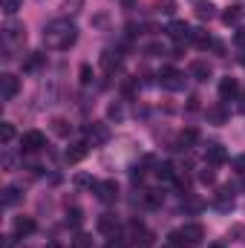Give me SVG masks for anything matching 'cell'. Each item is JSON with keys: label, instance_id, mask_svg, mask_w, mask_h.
<instances>
[{"label": "cell", "instance_id": "19", "mask_svg": "<svg viewBox=\"0 0 245 248\" xmlns=\"http://www.w3.org/2000/svg\"><path fill=\"white\" fill-rule=\"evenodd\" d=\"M196 15H199L202 20H211V17H214V3H211V0H196Z\"/></svg>", "mask_w": 245, "mask_h": 248}, {"label": "cell", "instance_id": "6", "mask_svg": "<svg viewBox=\"0 0 245 248\" xmlns=\"http://www.w3.org/2000/svg\"><path fill=\"white\" fill-rule=\"evenodd\" d=\"M17 93H20V78L17 75H3L0 78V95H3V101H12Z\"/></svg>", "mask_w": 245, "mask_h": 248}, {"label": "cell", "instance_id": "30", "mask_svg": "<svg viewBox=\"0 0 245 248\" xmlns=\"http://www.w3.org/2000/svg\"><path fill=\"white\" fill-rule=\"evenodd\" d=\"M208 116H211V119H214L216 124H222V122H225V113H222V110H208Z\"/></svg>", "mask_w": 245, "mask_h": 248}, {"label": "cell", "instance_id": "16", "mask_svg": "<svg viewBox=\"0 0 245 248\" xmlns=\"http://www.w3.org/2000/svg\"><path fill=\"white\" fill-rule=\"evenodd\" d=\"M156 176L162 179V182H176V168L170 165V162H162V165H156Z\"/></svg>", "mask_w": 245, "mask_h": 248}, {"label": "cell", "instance_id": "11", "mask_svg": "<svg viewBox=\"0 0 245 248\" xmlns=\"http://www.w3.org/2000/svg\"><path fill=\"white\" fill-rule=\"evenodd\" d=\"M12 228H15V234H17V237H29V234H35V228H38V225H35V219H32V217H17Z\"/></svg>", "mask_w": 245, "mask_h": 248}, {"label": "cell", "instance_id": "26", "mask_svg": "<svg viewBox=\"0 0 245 248\" xmlns=\"http://www.w3.org/2000/svg\"><path fill=\"white\" fill-rule=\"evenodd\" d=\"M81 219H84V214H81V208H69V225H81Z\"/></svg>", "mask_w": 245, "mask_h": 248}, {"label": "cell", "instance_id": "2", "mask_svg": "<svg viewBox=\"0 0 245 248\" xmlns=\"http://www.w3.org/2000/svg\"><path fill=\"white\" fill-rule=\"evenodd\" d=\"M159 84H162L165 90H170V93H179V90H184V72L173 69V66H165V69L159 72Z\"/></svg>", "mask_w": 245, "mask_h": 248}, {"label": "cell", "instance_id": "21", "mask_svg": "<svg viewBox=\"0 0 245 248\" xmlns=\"http://www.w3.org/2000/svg\"><path fill=\"white\" fill-rule=\"evenodd\" d=\"M44 61H46L44 52H32V55L26 58V63H23V69H38V66H44Z\"/></svg>", "mask_w": 245, "mask_h": 248}, {"label": "cell", "instance_id": "29", "mask_svg": "<svg viewBox=\"0 0 245 248\" xmlns=\"http://www.w3.org/2000/svg\"><path fill=\"white\" fill-rule=\"evenodd\" d=\"M199 179H202V185H214V179H216V176H214V170H208V168H205V170L199 173Z\"/></svg>", "mask_w": 245, "mask_h": 248}, {"label": "cell", "instance_id": "27", "mask_svg": "<svg viewBox=\"0 0 245 248\" xmlns=\"http://www.w3.org/2000/svg\"><path fill=\"white\" fill-rule=\"evenodd\" d=\"M75 248H92V240H90L87 234H78V237H75Z\"/></svg>", "mask_w": 245, "mask_h": 248}, {"label": "cell", "instance_id": "18", "mask_svg": "<svg viewBox=\"0 0 245 248\" xmlns=\"http://www.w3.org/2000/svg\"><path fill=\"white\" fill-rule=\"evenodd\" d=\"M162 199H165V196H162L159 190H144L141 205H144V208H159V205H162Z\"/></svg>", "mask_w": 245, "mask_h": 248}, {"label": "cell", "instance_id": "17", "mask_svg": "<svg viewBox=\"0 0 245 248\" xmlns=\"http://www.w3.org/2000/svg\"><path fill=\"white\" fill-rule=\"evenodd\" d=\"M101 66H104V72H116V69L122 66V58H119L116 52H104V55H101Z\"/></svg>", "mask_w": 245, "mask_h": 248}, {"label": "cell", "instance_id": "9", "mask_svg": "<svg viewBox=\"0 0 245 248\" xmlns=\"http://www.w3.org/2000/svg\"><path fill=\"white\" fill-rule=\"evenodd\" d=\"M237 95H240V84H237V78H231V75L222 78V81H219V98H222V101H234Z\"/></svg>", "mask_w": 245, "mask_h": 248}, {"label": "cell", "instance_id": "3", "mask_svg": "<svg viewBox=\"0 0 245 248\" xmlns=\"http://www.w3.org/2000/svg\"><path fill=\"white\" fill-rule=\"evenodd\" d=\"M179 234H182V246L184 248H196V246H202V240H205V228L196 225V222L179 228Z\"/></svg>", "mask_w": 245, "mask_h": 248}, {"label": "cell", "instance_id": "20", "mask_svg": "<svg viewBox=\"0 0 245 248\" xmlns=\"http://www.w3.org/2000/svg\"><path fill=\"white\" fill-rule=\"evenodd\" d=\"M52 133L61 136V139H66V136L72 133V124L66 122V119H52Z\"/></svg>", "mask_w": 245, "mask_h": 248}, {"label": "cell", "instance_id": "14", "mask_svg": "<svg viewBox=\"0 0 245 248\" xmlns=\"http://www.w3.org/2000/svg\"><path fill=\"white\" fill-rule=\"evenodd\" d=\"M87 153H90V144H87V141H78V144H72V147L66 150V162L75 165V162H81Z\"/></svg>", "mask_w": 245, "mask_h": 248}, {"label": "cell", "instance_id": "5", "mask_svg": "<svg viewBox=\"0 0 245 248\" xmlns=\"http://www.w3.org/2000/svg\"><path fill=\"white\" fill-rule=\"evenodd\" d=\"M168 35H170V38L182 46V44H187V41H193V35H196V32H193L184 20H173V23L168 26Z\"/></svg>", "mask_w": 245, "mask_h": 248}, {"label": "cell", "instance_id": "8", "mask_svg": "<svg viewBox=\"0 0 245 248\" xmlns=\"http://www.w3.org/2000/svg\"><path fill=\"white\" fill-rule=\"evenodd\" d=\"M92 190L98 193V199H101V202H116V196H119V185H116L113 179L95 182V187H92Z\"/></svg>", "mask_w": 245, "mask_h": 248}, {"label": "cell", "instance_id": "31", "mask_svg": "<svg viewBox=\"0 0 245 248\" xmlns=\"http://www.w3.org/2000/svg\"><path fill=\"white\" fill-rule=\"evenodd\" d=\"M107 20H110L107 15H95V17H92V26H107Z\"/></svg>", "mask_w": 245, "mask_h": 248}, {"label": "cell", "instance_id": "7", "mask_svg": "<svg viewBox=\"0 0 245 248\" xmlns=\"http://www.w3.org/2000/svg\"><path fill=\"white\" fill-rule=\"evenodd\" d=\"M187 75H190L193 81H208V78L214 75V66H211L208 61H202V58H199V61H190V66H187Z\"/></svg>", "mask_w": 245, "mask_h": 248}, {"label": "cell", "instance_id": "12", "mask_svg": "<svg viewBox=\"0 0 245 248\" xmlns=\"http://www.w3.org/2000/svg\"><path fill=\"white\" fill-rule=\"evenodd\" d=\"M196 139H199V133H196L193 127H187V130H182V133L176 136V150H190V147L196 144Z\"/></svg>", "mask_w": 245, "mask_h": 248}, {"label": "cell", "instance_id": "34", "mask_svg": "<svg viewBox=\"0 0 245 248\" xmlns=\"http://www.w3.org/2000/svg\"><path fill=\"white\" fill-rule=\"evenodd\" d=\"M162 248H179V246H173V243H165V246H162Z\"/></svg>", "mask_w": 245, "mask_h": 248}, {"label": "cell", "instance_id": "24", "mask_svg": "<svg viewBox=\"0 0 245 248\" xmlns=\"http://www.w3.org/2000/svg\"><path fill=\"white\" fill-rule=\"evenodd\" d=\"M12 139H15V127H12L9 122H3V127H0V141H3V144H9Z\"/></svg>", "mask_w": 245, "mask_h": 248}, {"label": "cell", "instance_id": "33", "mask_svg": "<svg viewBox=\"0 0 245 248\" xmlns=\"http://www.w3.org/2000/svg\"><path fill=\"white\" fill-rule=\"evenodd\" d=\"M234 165H237V168H240V173H245V156H240V159H237V162H234Z\"/></svg>", "mask_w": 245, "mask_h": 248}, {"label": "cell", "instance_id": "13", "mask_svg": "<svg viewBox=\"0 0 245 248\" xmlns=\"http://www.w3.org/2000/svg\"><path fill=\"white\" fill-rule=\"evenodd\" d=\"M87 139H90L92 144H104V141L110 139V133H107L104 124H90V127H87Z\"/></svg>", "mask_w": 245, "mask_h": 248}, {"label": "cell", "instance_id": "10", "mask_svg": "<svg viewBox=\"0 0 245 248\" xmlns=\"http://www.w3.org/2000/svg\"><path fill=\"white\" fill-rule=\"evenodd\" d=\"M205 159L211 162V165H222L228 156H225V147L222 144H216V141H211L208 147H205Z\"/></svg>", "mask_w": 245, "mask_h": 248}, {"label": "cell", "instance_id": "25", "mask_svg": "<svg viewBox=\"0 0 245 248\" xmlns=\"http://www.w3.org/2000/svg\"><path fill=\"white\" fill-rule=\"evenodd\" d=\"M17 202V187H6L3 190V205L9 208V205H15Z\"/></svg>", "mask_w": 245, "mask_h": 248}, {"label": "cell", "instance_id": "35", "mask_svg": "<svg viewBox=\"0 0 245 248\" xmlns=\"http://www.w3.org/2000/svg\"><path fill=\"white\" fill-rule=\"evenodd\" d=\"M240 61H243V63H245V55H243V58H240Z\"/></svg>", "mask_w": 245, "mask_h": 248}, {"label": "cell", "instance_id": "1", "mask_svg": "<svg viewBox=\"0 0 245 248\" xmlns=\"http://www.w3.org/2000/svg\"><path fill=\"white\" fill-rule=\"evenodd\" d=\"M75 38H78L75 23H72V20H63V17L46 23V29H44V44H46L49 49H69V46L75 44Z\"/></svg>", "mask_w": 245, "mask_h": 248}, {"label": "cell", "instance_id": "22", "mask_svg": "<svg viewBox=\"0 0 245 248\" xmlns=\"http://www.w3.org/2000/svg\"><path fill=\"white\" fill-rule=\"evenodd\" d=\"M240 17H243V12H240V6H231V9H228V12L222 15V23H228V26H231V23H237Z\"/></svg>", "mask_w": 245, "mask_h": 248}, {"label": "cell", "instance_id": "15", "mask_svg": "<svg viewBox=\"0 0 245 248\" xmlns=\"http://www.w3.org/2000/svg\"><path fill=\"white\" fill-rule=\"evenodd\" d=\"M98 231L107 234V237H116V231H119V219H116L113 214H104V217L98 219Z\"/></svg>", "mask_w": 245, "mask_h": 248}, {"label": "cell", "instance_id": "23", "mask_svg": "<svg viewBox=\"0 0 245 248\" xmlns=\"http://www.w3.org/2000/svg\"><path fill=\"white\" fill-rule=\"evenodd\" d=\"M20 6H23V0H0V9H3L6 15H15Z\"/></svg>", "mask_w": 245, "mask_h": 248}, {"label": "cell", "instance_id": "32", "mask_svg": "<svg viewBox=\"0 0 245 248\" xmlns=\"http://www.w3.org/2000/svg\"><path fill=\"white\" fill-rule=\"evenodd\" d=\"M234 44H237V46H245V29H237V35H234Z\"/></svg>", "mask_w": 245, "mask_h": 248}, {"label": "cell", "instance_id": "28", "mask_svg": "<svg viewBox=\"0 0 245 248\" xmlns=\"http://www.w3.org/2000/svg\"><path fill=\"white\" fill-rule=\"evenodd\" d=\"M81 81H84V84L92 81V69H90V63H81Z\"/></svg>", "mask_w": 245, "mask_h": 248}, {"label": "cell", "instance_id": "4", "mask_svg": "<svg viewBox=\"0 0 245 248\" xmlns=\"http://www.w3.org/2000/svg\"><path fill=\"white\" fill-rule=\"evenodd\" d=\"M44 144H46V139L38 130H29V133L20 136V150L23 153H38V150H44Z\"/></svg>", "mask_w": 245, "mask_h": 248}]
</instances>
